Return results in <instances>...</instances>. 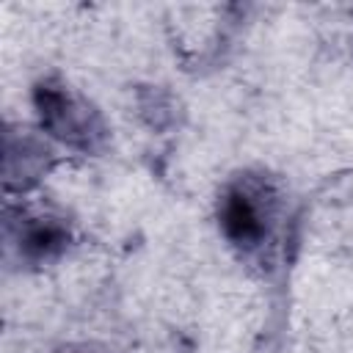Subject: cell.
<instances>
[{
  "label": "cell",
  "instance_id": "cell-4",
  "mask_svg": "<svg viewBox=\"0 0 353 353\" xmlns=\"http://www.w3.org/2000/svg\"><path fill=\"white\" fill-rule=\"evenodd\" d=\"M50 149L41 138L33 132H6V163H3V176H6V190H25L30 188L50 163Z\"/></svg>",
  "mask_w": 353,
  "mask_h": 353
},
{
  "label": "cell",
  "instance_id": "cell-2",
  "mask_svg": "<svg viewBox=\"0 0 353 353\" xmlns=\"http://www.w3.org/2000/svg\"><path fill=\"white\" fill-rule=\"evenodd\" d=\"M33 108L41 130L63 146L91 152L105 138L99 113L58 80H41L33 88Z\"/></svg>",
  "mask_w": 353,
  "mask_h": 353
},
{
  "label": "cell",
  "instance_id": "cell-1",
  "mask_svg": "<svg viewBox=\"0 0 353 353\" xmlns=\"http://www.w3.org/2000/svg\"><path fill=\"white\" fill-rule=\"evenodd\" d=\"M279 196L265 176H240L218 201V223L223 237L240 251H259L273 237Z\"/></svg>",
  "mask_w": 353,
  "mask_h": 353
},
{
  "label": "cell",
  "instance_id": "cell-3",
  "mask_svg": "<svg viewBox=\"0 0 353 353\" xmlns=\"http://www.w3.org/2000/svg\"><path fill=\"white\" fill-rule=\"evenodd\" d=\"M6 237L8 248L19 254V259L30 265H44L58 259L69 245V226L63 218L52 212H36V210H17V215L8 210L6 218Z\"/></svg>",
  "mask_w": 353,
  "mask_h": 353
}]
</instances>
